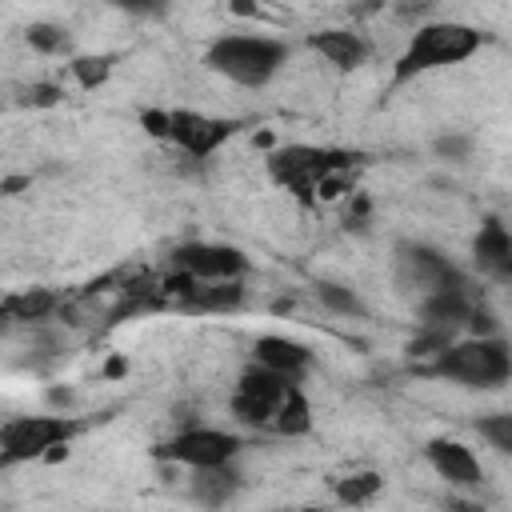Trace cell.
Returning a JSON list of instances; mask_svg holds the SVG:
<instances>
[{
  "instance_id": "7c38bea8",
  "label": "cell",
  "mask_w": 512,
  "mask_h": 512,
  "mask_svg": "<svg viewBox=\"0 0 512 512\" xmlns=\"http://www.w3.org/2000/svg\"><path fill=\"white\" fill-rule=\"evenodd\" d=\"M476 312V296L468 292V280L448 284V288H432L420 296V324H436L456 332L460 324H468V316Z\"/></svg>"
},
{
  "instance_id": "6da1fadb",
  "label": "cell",
  "mask_w": 512,
  "mask_h": 512,
  "mask_svg": "<svg viewBox=\"0 0 512 512\" xmlns=\"http://www.w3.org/2000/svg\"><path fill=\"white\" fill-rule=\"evenodd\" d=\"M480 44H484V32L472 28V24H464V20H428V24H420L408 36L404 52L392 64V80L396 84H408L416 76H428V72L464 64L472 52H480Z\"/></svg>"
},
{
  "instance_id": "7a4b0ae2",
  "label": "cell",
  "mask_w": 512,
  "mask_h": 512,
  "mask_svg": "<svg viewBox=\"0 0 512 512\" xmlns=\"http://www.w3.org/2000/svg\"><path fill=\"white\" fill-rule=\"evenodd\" d=\"M432 376H444L460 388H500L512 380V344L492 336L452 340L432 356Z\"/></svg>"
},
{
  "instance_id": "9a60e30c",
  "label": "cell",
  "mask_w": 512,
  "mask_h": 512,
  "mask_svg": "<svg viewBox=\"0 0 512 512\" xmlns=\"http://www.w3.org/2000/svg\"><path fill=\"white\" fill-rule=\"evenodd\" d=\"M252 360H256V364H268V368H276V372H284V376H292V380H300V376L308 372V364H312V348L300 344V340H292V336L268 332V336H256Z\"/></svg>"
},
{
  "instance_id": "4fadbf2b",
  "label": "cell",
  "mask_w": 512,
  "mask_h": 512,
  "mask_svg": "<svg viewBox=\"0 0 512 512\" xmlns=\"http://www.w3.org/2000/svg\"><path fill=\"white\" fill-rule=\"evenodd\" d=\"M472 256H476V268L496 276V280H508L512 276V232L504 220L488 216L472 240Z\"/></svg>"
},
{
  "instance_id": "cb8c5ba5",
  "label": "cell",
  "mask_w": 512,
  "mask_h": 512,
  "mask_svg": "<svg viewBox=\"0 0 512 512\" xmlns=\"http://www.w3.org/2000/svg\"><path fill=\"white\" fill-rule=\"evenodd\" d=\"M432 152H436L440 160L464 164V160L472 156V136H464V132H444V136H436V140H432Z\"/></svg>"
},
{
  "instance_id": "5bb4252c",
  "label": "cell",
  "mask_w": 512,
  "mask_h": 512,
  "mask_svg": "<svg viewBox=\"0 0 512 512\" xmlns=\"http://www.w3.org/2000/svg\"><path fill=\"white\" fill-rule=\"evenodd\" d=\"M308 48L320 52L340 72H356L368 60V40L360 32H352V28H320V32L308 36Z\"/></svg>"
},
{
  "instance_id": "603a6c76",
  "label": "cell",
  "mask_w": 512,
  "mask_h": 512,
  "mask_svg": "<svg viewBox=\"0 0 512 512\" xmlns=\"http://www.w3.org/2000/svg\"><path fill=\"white\" fill-rule=\"evenodd\" d=\"M316 296H320V304H324L328 312H340V316H364L360 296H356L352 288H344V284H320Z\"/></svg>"
},
{
  "instance_id": "f546056e",
  "label": "cell",
  "mask_w": 512,
  "mask_h": 512,
  "mask_svg": "<svg viewBox=\"0 0 512 512\" xmlns=\"http://www.w3.org/2000/svg\"><path fill=\"white\" fill-rule=\"evenodd\" d=\"M120 372H124V360H120V356H116V360H108V376H120Z\"/></svg>"
},
{
  "instance_id": "ba28073f",
  "label": "cell",
  "mask_w": 512,
  "mask_h": 512,
  "mask_svg": "<svg viewBox=\"0 0 512 512\" xmlns=\"http://www.w3.org/2000/svg\"><path fill=\"white\" fill-rule=\"evenodd\" d=\"M236 128L240 124L224 120V116H208V112H196V108H172L168 144H176L192 160H208L216 148H224L236 136Z\"/></svg>"
},
{
  "instance_id": "8fae6325",
  "label": "cell",
  "mask_w": 512,
  "mask_h": 512,
  "mask_svg": "<svg viewBox=\"0 0 512 512\" xmlns=\"http://www.w3.org/2000/svg\"><path fill=\"white\" fill-rule=\"evenodd\" d=\"M424 456H428L432 472H436L440 480H448L452 488H476V484L484 480V468H480L476 452H472L468 444H460V440L436 436V440H428Z\"/></svg>"
},
{
  "instance_id": "52a82bcc",
  "label": "cell",
  "mask_w": 512,
  "mask_h": 512,
  "mask_svg": "<svg viewBox=\"0 0 512 512\" xmlns=\"http://www.w3.org/2000/svg\"><path fill=\"white\" fill-rule=\"evenodd\" d=\"M244 440L228 428H208V424H184L172 440L156 444L152 452L160 460H172V464H184V468H216V464H232L240 456Z\"/></svg>"
},
{
  "instance_id": "ffe728a7",
  "label": "cell",
  "mask_w": 512,
  "mask_h": 512,
  "mask_svg": "<svg viewBox=\"0 0 512 512\" xmlns=\"http://www.w3.org/2000/svg\"><path fill=\"white\" fill-rule=\"evenodd\" d=\"M112 68H116V56H108V52H100V56H72V60H68V72L76 76V84H80L84 92L100 88V84L112 76Z\"/></svg>"
},
{
  "instance_id": "d6986e66",
  "label": "cell",
  "mask_w": 512,
  "mask_h": 512,
  "mask_svg": "<svg viewBox=\"0 0 512 512\" xmlns=\"http://www.w3.org/2000/svg\"><path fill=\"white\" fill-rule=\"evenodd\" d=\"M56 308V296L44 288H28V292H12L4 296V316L8 320H44Z\"/></svg>"
},
{
  "instance_id": "d4e9b609",
  "label": "cell",
  "mask_w": 512,
  "mask_h": 512,
  "mask_svg": "<svg viewBox=\"0 0 512 512\" xmlns=\"http://www.w3.org/2000/svg\"><path fill=\"white\" fill-rule=\"evenodd\" d=\"M140 128L152 140H168V132H172V108H144L140 112Z\"/></svg>"
},
{
  "instance_id": "2e32d148",
  "label": "cell",
  "mask_w": 512,
  "mask_h": 512,
  "mask_svg": "<svg viewBox=\"0 0 512 512\" xmlns=\"http://www.w3.org/2000/svg\"><path fill=\"white\" fill-rule=\"evenodd\" d=\"M240 492V472L232 464H216V468H192V496L208 508L228 504Z\"/></svg>"
},
{
  "instance_id": "3957f363",
  "label": "cell",
  "mask_w": 512,
  "mask_h": 512,
  "mask_svg": "<svg viewBox=\"0 0 512 512\" xmlns=\"http://www.w3.org/2000/svg\"><path fill=\"white\" fill-rule=\"evenodd\" d=\"M204 64L240 84V88H264L284 64H288V44L284 40H272V36H216L204 52Z\"/></svg>"
},
{
  "instance_id": "484cf974",
  "label": "cell",
  "mask_w": 512,
  "mask_h": 512,
  "mask_svg": "<svg viewBox=\"0 0 512 512\" xmlns=\"http://www.w3.org/2000/svg\"><path fill=\"white\" fill-rule=\"evenodd\" d=\"M120 12L128 16H140V20H152V16H164L168 12V0H112Z\"/></svg>"
},
{
  "instance_id": "5b68a950",
  "label": "cell",
  "mask_w": 512,
  "mask_h": 512,
  "mask_svg": "<svg viewBox=\"0 0 512 512\" xmlns=\"http://www.w3.org/2000/svg\"><path fill=\"white\" fill-rule=\"evenodd\" d=\"M76 432H80V424L72 416H12L0 428V464L48 460Z\"/></svg>"
},
{
  "instance_id": "ac0fdd59",
  "label": "cell",
  "mask_w": 512,
  "mask_h": 512,
  "mask_svg": "<svg viewBox=\"0 0 512 512\" xmlns=\"http://www.w3.org/2000/svg\"><path fill=\"white\" fill-rule=\"evenodd\" d=\"M332 488H336V500H340V504H368V500H376V496H380L384 476H380V472H372V468H360V472L340 476Z\"/></svg>"
},
{
  "instance_id": "7402d4cb",
  "label": "cell",
  "mask_w": 512,
  "mask_h": 512,
  "mask_svg": "<svg viewBox=\"0 0 512 512\" xmlns=\"http://www.w3.org/2000/svg\"><path fill=\"white\" fill-rule=\"evenodd\" d=\"M24 40H28V48H36V52H44V56L68 52V32H64L60 24H48V20L28 24V28H24Z\"/></svg>"
},
{
  "instance_id": "4316f807",
  "label": "cell",
  "mask_w": 512,
  "mask_h": 512,
  "mask_svg": "<svg viewBox=\"0 0 512 512\" xmlns=\"http://www.w3.org/2000/svg\"><path fill=\"white\" fill-rule=\"evenodd\" d=\"M60 96H64L60 84H32V88H28V100H32L36 108H52Z\"/></svg>"
},
{
  "instance_id": "8992f818",
  "label": "cell",
  "mask_w": 512,
  "mask_h": 512,
  "mask_svg": "<svg viewBox=\"0 0 512 512\" xmlns=\"http://www.w3.org/2000/svg\"><path fill=\"white\" fill-rule=\"evenodd\" d=\"M292 384H300V380H292V376H284V372H276V368L252 360V364L240 372V380H236L232 416H236L240 424H248V428H272L276 408H280V400L292 392Z\"/></svg>"
},
{
  "instance_id": "30bf717a",
  "label": "cell",
  "mask_w": 512,
  "mask_h": 512,
  "mask_svg": "<svg viewBox=\"0 0 512 512\" xmlns=\"http://www.w3.org/2000/svg\"><path fill=\"white\" fill-rule=\"evenodd\" d=\"M172 268H184L196 280H240L248 272V256L232 244L192 240V244H180L172 252Z\"/></svg>"
},
{
  "instance_id": "9c48e42d",
  "label": "cell",
  "mask_w": 512,
  "mask_h": 512,
  "mask_svg": "<svg viewBox=\"0 0 512 512\" xmlns=\"http://www.w3.org/2000/svg\"><path fill=\"white\" fill-rule=\"evenodd\" d=\"M396 280L404 284V288H412V292H432V288H448V284H460L464 280V272L448 260V256H440L436 248H428V244H400L396 248Z\"/></svg>"
},
{
  "instance_id": "f1b7e54d",
  "label": "cell",
  "mask_w": 512,
  "mask_h": 512,
  "mask_svg": "<svg viewBox=\"0 0 512 512\" xmlns=\"http://www.w3.org/2000/svg\"><path fill=\"white\" fill-rule=\"evenodd\" d=\"M232 4V12H240V16H256V4L252 0H228Z\"/></svg>"
},
{
  "instance_id": "277c9868",
  "label": "cell",
  "mask_w": 512,
  "mask_h": 512,
  "mask_svg": "<svg viewBox=\"0 0 512 512\" xmlns=\"http://www.w3.org/2000/svg\"><path fill=\"white\" fill-rule=\"evenodd\" d=\"M360 160V152H344V148H316V144H288V148H272L268 152V172L280 188H288L292 196H300L304 204L316 200L324 192L328 180L352 172V164Z\"/></svg>"
},
{
  "instance_id": "83f0119b",
  "label": "cell",
  "mask_w": 512,
  "mask_h": 512,
  "mask_svg": "<svg viewBox=\"0 0 512 512\" xmlns=\"http://www.w3.org/2000/svg\"><path fill=\"white\" fill-rule=\"evenodd\" d=\"M432 0H396V12L400 16H412V12H428Z\"/></svg>"
},
{
  "instance_id": "44dd1931",
  "label": "cell",
  "mask_w": 512,
  "mask_h": 512,
  "mask_svg": "<svg viewBox=\"0 0 512 512\" xmlns=\"http://www.w3.org/2000/svg\"><path fill=\"white\" fill-rule=\"evenodd\" d=\"M476 432L488 448H496L500 456H512V412H492L476 420Z\"/></svg>"
},
{
  "instance_id": "e0dca14e",
  "label": "cell",
  "mask_w": 512,
  "mask_h": 512,
  "mask_svg": "<svg viewBox=\"0 0 512 512\" xmlns=\"http://www.w3.org/2000/svg\"><path fill=\"white\" fill-rule=\"evenodd\" d=\"M272 432H276V436H288V440L312 432V404H308V396H304L300 384H292V392L280 400L276 420H272Z\"/></svg>"
}]
</instances>
